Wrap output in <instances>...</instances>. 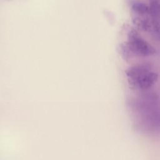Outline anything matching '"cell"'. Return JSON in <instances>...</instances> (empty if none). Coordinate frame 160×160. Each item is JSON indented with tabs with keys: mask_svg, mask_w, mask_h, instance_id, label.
<instances>
[]
</instances>
